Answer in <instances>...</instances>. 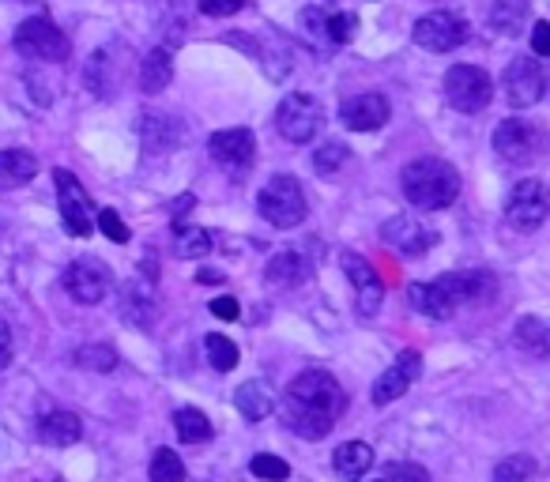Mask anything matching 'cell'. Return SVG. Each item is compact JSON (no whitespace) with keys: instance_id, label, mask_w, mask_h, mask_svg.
<instances>
[{"instance_id":"39","label":"cell","mask_w":550,"mask_h":482,"mask_svg":"<svg viewBox=\"0 0 550 482\" xmlns=\"http://www.w3.org/2000/svg\"><path fill=\"white\" fill-rule=\"evenodd\" d=\"M253 475L264 482H283L287 475H291V464L287 460H279V456H272V452H260V456H253Z\"/></svg>"},{"instance_id":"33","label":"cell","mask_w":550,"mask_h":482,"mask_svg":"<svg viewBox=\"0 0 550 482\" xmlns=\"http://www.w3.org/2000/svg\"><path fill=\"white\" fill-rule=\"evenodd\" d=\"M370 464H373V449L366 441H347V445H340L336 456H332V467H336L340 475H347V479H358L362 471H370Z\"/></svg>"},{"instance_id":"41","label":"cell","mask_w":550,"mask_h":482,"mask_svg":"<svg viewBox=\"0 0 550 482\" xmlns=\"http://www.w3.org/2000/svg\"><path fill=\"white\" fill-rule=\"evenodd\" d=\"M98 230H102V234H106L110 241H117V245H125V241L132 238V230L125 226V219H121L114 208L98 211Z\"/></svg>"},{"instance_id":"43","label":"cell","mask_w":550,"mask_h":482,"mask_svg":"<svg viewBox=\"0 0 550 482\" xmlns=\"http://www.w3.org/2000/svg\"><path fill=\"white\" fill-rule=\"evenodd\" d=\"M298 23L306 27L309 38H328V16H324L321 8H302Z\"/></svg>"},{"instance_id":"24","label":"cell","mask_w":550,"mask_h":482,"mask_svg":"<svg viewBox=\"0 0 550 482\" xmlns=\"http://www.w3.org/2000/svg\"><path fill=\"white\" fill-rule=\"evenodd\" d=\"M38 174V159L23 147H8L0 151V193H12L19 185H27Z\"/></svg>"},{"instance_id":"3","label":"cell","mask_w":550,"mask_h":482,"mask_svg":"<svg viewBox=\"0 0 550 482\" xmlns=\"http://www.w3.org/2000/svg\"><path fill=\"white\" fill-rule=\"evenodd\" d=\"M19 57L27 61H42V65H53V61H65L72 53V42L65 38V31L46 16H34L27 23L16 27V38H12Z\"/></svg>"},{"instance_id":"42","label":"cell","mask_w":550,"mask_h":482,"mask_svg":"<svg viewBox=\"0 0 550 482\" xmlns=\"http://www.w3.org/2000/svg\"><path fill=\"white\" fill-rule=\"evenodd\" d=\"M355 27H358V16L355 12H343V16H328V42H351L355 38Z\"/></svg>"},{"instance_id":"46","label":"cell","mask_w":550,"mask_h":482,"mask_svg":"<svg viewBox=\"0 0 550 482\" xmlns=\"http://www.w3.org/2000/svg\"><path fill=\"white\" fill-rule=\"evenodd\" d=\"M211 313H215L219 321H238V313H242V309H238V298L223 294V298H215V302H211Z\"/></svg>"},{"instance_id":"23","label":"cell","mask_w":550,"mask_h":482,"mask_svg":"<svg viewBox=\"0 0 550 482\" xmlns=\"http://www.w3.org/2000/svg\"><path fill=\"white\" fill-rule=\"evenodd\" d=\"M407 302H411V309H415L419 317H426V321H449V317H456L453 302L437 290V283H411V287H407Z\"/></svg>"},{"instance_id":"12","label":"cell","mask_w":550,"mask_h":482,"mask_svg":"<svg viewBox=\"0 0 550 482\" xmlns=\"http://www.w3.org/2000/svg\"><path fill=\"white\" fill-rule=\"evenodd\" d=\"M502 91H505V102L513 106V110H528L535 106L543 91H547V80H543V68L539 61L532 57H517V61H509L502 76Z\"/></svg>"},{"instance_id":"45","label":"cell","mask_w":550,"mask_h":482,"mask_svg":"<svg viewBox=\"0 0 550 482\" xmlns=\"http://www.w3.org/2000/svg\"><path fill=\"white\" fill-rule=\"evenodd\" d=\"M12 354H16V343H12V328H8V321L0 317V370H8V366H12Z\"/></svg>"},{"instance_id":"11","label":"cell","mask_w":550,"mask_h":482,"mask_svg":"<svg viewBox=\"0 0 550 482\" xmlns=\"http://www.w3.org/2000/svg\"><path fill=\"white\" fill-rule=\"evenodd\" d=\"M110 287H114V275L95 257H80L65 268V290L80 306H98L110 294Z\"/></svg>"},{"instance_id":"9","label":"cell","mask_w":550,"mask_h":482,"mask_svg":"<svg viewBox=\"0 0 550 482\" xmlns=\"http://www.w3.org/2000/svg\"><path fill=\"white\" fill-rule=\"evenodd\" d=\"M411 38L426 53H453L468 42V19H460L456 12H426L415 23Z\"/></svg>"},{"instance_id":"19","label":"cell","mask_w":550,"mask_h":482,"mask_svg":"<svg viewBox=\"0 0 550 482\" xmlns=\"http://www.w3.org/2000/svg\"><path fill=\"white\" fill-rule=\"evenodd\" d=\"M389 98L385 95H355L340 106V121L351 132H373L389 121Z\"/></svg>"},{"instance_id":"47","label":"cell","mask_w":550,"mask_h":482,"mask_svg":"<svg viewBox=\"0 0 550 482\" xmlns=\"http://www.w3.org/2000/svg\"><path fill=\"white\" fill-rule=\"evenodd\" d=\"M532 53L535 57H550V23H535L532 27Z\"/></svg>"},{"instance_id":"40","label":"cell","mask_w":550,"mask_h":482,"mask_svg":"<svg viewBox=\"0 0 550 482\" xmlns=\"http://www.w3.org/2000/svg\"><path fill=\"white\" fill-rule=\"evenodd\" d=\"M381 482H430V471L422 464H411V460H396L381 471Z\"/></svg>"},{"instance_id":"1","label":"cell","mask_w":550,"mask_h":482,"mask_svg":"<svg viewBox=\"0 0 550 482\" xmlns=\"http://www.w3.org/2000/svg\"><path fill=\"white\" fill-rule=\"evenodd\" d=\"M404 196L419 211H441L460 196V174L445 159H415L400 174Z\"/></svg>"},{"instance_id":"38","label":"cell","mask_w":550,"mask_h":482,"mask_svg":"<svg viewBox=\"0 0 550 482\" xmlns=\"http://www.w3.org/2000/svg\"><path fill=\"white\" fill-rule=\"evenodd\" d=\"M347 159H351V151H347L343 144H336V140H328L321 151H313V170L328 177V174H336Z\"/></svg>"},{"instance_id":"6","label":"cell","mask_w":550,"mask_h":482,"mask_svg":"<svg viewBox=\"0 0 550 482\" xmlns=\"http://www.w3.org/2000/svg\"><path fill=\"white\" fill-rule=\"evenodd\" d=\"M324 125V110L313 95H287L275 110V129L283 132V140L291 144H309Z\"/></svg>"},{"instance_id":"18","label":"cell","mask_w":550,"mask_h":482,"mask_svg":"<svg viewBox=\"0 0 550 482\" xmlns=\"http://www.w3.org/2000/svg\"><path fill=\"white\" fill-rule=\"evenodd\" d=\"M208 151L219 166L245 170V166H253V159H257V140H253L249 129H223L208 140Z\"/></svg>"},{"instance_id":"22","label":"cell","mask_w":550,"mask_h":482,"mask_svg":"<svg viewBox=\"0 0 550 482\" xmlns=\"http://www.w3.org/2000/svg\"><path fill=\"white\" fill-rule=\"evenodd\" d=\"M283 418H287V430L306 437V441H321V437H328L332 426H336V418L321 415V411H309V407H298V403L291 400H283Z\"/></svg>"},{"instance_id":"34","label":"cell","mask_w":550,"mask_h":482,"mask_svg":"<svg viewBox=\"0 0 550 482\" xmlns=\"http://www.w3.org/2000/svg\"><path fill=\"white\" fill-rule=\"evenodd\" d=\"M532 475H535V460L524 456V452H517V456H505L502 464H494L490 482H528Z\"/></svg>"},{"instance_id":"20","label":"cell","mask_w":550,"mask_h":482,"mask_svg":"<svg viewBox=\"0 0 550 482\" xmlns=\"http://www.w3.org/2000/svg\"><path fill=\"white\" fill-rule=\"evenodd\" d=\"M140 144L147 155H170L181 144V121L170 113H144L140 117Z\"/></svg>"},{"instance_id":"32","label":"cell","mask_w":550,"mask_h":482,"mask_svg":"<svg viewBox=\"0 0 550 482\" xmlns=\"http://www.w3.org/2000/svg\"><path fill=\"white\" fill-rule=\"evenodd\" d=\"M174 430H178V437L185 441V445H204V441H211V422L204 411H196V407H178L174 411Z\"/></svg>"},{"instance_id":"2","label":"cell","mask_w":550,"mask_h":482,"mask_svg":"<svg viewBox=\"0 0 550 482\" xmlns=\"http://www.w3.org/2000/svg\"><path fill=\"white\" fill-rule=\"evenodd\" d=\"M257 211L264 215V223L279 226V230H291V226L306 223V193L298 185V177L291 174H275L268 177V185L257 196Z\"/></svg>"},{"instance_id":"13","label":"cell","mask_w":550,"mask_h":482,"mask_svg":"<svg viewBox=\"0 0 550 482\" xmlns=\"http://www.w3.org/2000/svg\"><path fill=\"white\" fill-rule=\"evenodd\" d=\"M381 241L404 257H422L426 249L437 245V230H430L419 215H392L389 223L381 226Z\"/></svg>"},{"instance_id":"15","label":"cell","mask_w":550,"mask_h":482,"mask_svg":"<svg viewBox=\"0 0 550 482\" xmlns=\"http://www.w3.org/2000/svg\"><path fill=\"white\" fill-rule=\"evenodd\" d=\"M155 313H159V294H155V272L136 275L121 287V317L132 328H151L155 324Z\"/></svg>"},{"instance_id":"16","label":"cell","mask_w":550,"mask_h":482,"mask_svg":"<svg viewBox=\"0 0 550 482\" xmlns=\"http://www.w3.org/2000/svg\"><path fill=\"white\" fill-rule=\"evenodd\" d=\"M340 268L343 275L351 279V287H355V302H358V317L362 321H370L373 313L381 309V298H385V287H381V279L377 272L370 268V260H362L358 253H343L340 257Z\"/></svg>"},{"instance_id":"35","label":"cell","mask_w":550,"mask_h":482,"mask_svg":"<svg viewBox=\"0 0 550 482\" xmlns=\"http://www.w3.org/2000/svg\"><path fill=\"white\" fill-rule=\"evenodd\" d=\"M204 351H208V362L219 373H230L234 366H238V343L227 336H219V332L204 339Z\"/></svg>"},{"instance_id":"44","label":"cell","mask_w":550,"mask_h":482,"mask_svg":"<svg viewBox=\"0 0 550 482\" xmlns=\"http://www.w3.org/2000/svg\"><path fill=\"white\" fill-rule=\"evenodd\" d=\"M245 8V0H200V12L211 19H223V16H238Z\"/></svg>"},{"instance_id":"25","label":"cell","mask_w":550,"mask_h":482,"mask_svg":"<svg viewBox=\"0 0 550 482\" xmlns=\"http://www.w3.org/2000/svg\"><path fill=\"white\" fill-rule=\"evenodd\" d=\"M174 80V53L166 46L151 49L144 61H140V91L144 95H159Z\"/></svg>"},{"instance_id":"7","label":"cell","mask_w":550,"mask_h":482,"mask_svg":"<svg viewBox=\"0 0 550 482\" xmlns=\"http://www.w3.org/2000/svg\"><path fill=\"white\" fill-rule=\"evenodd\" d=\"M445 98L460 113H479L494 98V80L479 65H453L445 72Z\"/></svg>"},{"instance_id":"14","label":"cell","mask_w":550,"mask_h":482,"mask_svg":"<svg viewBox=\"0 0 550 482\" xmlns=\"http://www.w3.org/2000/svg\"><path fill=\"white\" fill-rule=\"evenodd\" d=\"M437 290L453 302V309L460 306H471V302H483V298H490L494 290H498V279L490 272H483V268H468V272H445L434 279Z\"/></svg>"},{"instance_id":"27","label":"cell","mask_w":550,"mask_h":482,"mask_svg":"<svg viewBox=\"0 0 550 482\" xmlns=\"http://www.w3.org/2000/svg\"><path fill=\"white\" fill-rule=\"evenodd\" d=\"M275 392L268 381H245L238 392H234V407L242 411V418L249 422H260V418H268L275 411Z\"/></svg>"},{"instance_id":"30","label":"cell","mask_w":550,"mask_h":482,"mask_svg":"<svg viewBox=\"0 0 550 482\" xmlns=\"http://www.w3.org/2000/svg\"><path fill=\"white\" fill-rule=\"evenodd\" d=\"M117 80H121V72H114V61H110V49H98L95 57L87 61V72H83V83L91 87V95L110 98V95H114Z\"/></svg>"},{"instance_id":"21","label":"cell","mask_w":550,"mask_h":482,"mask_svg":"<svg viewBox=\"0 0 550 482\" xmlns=\"http://www.w3.org/2000/svg\"><path fill=\"white\" fill-rule=\"evenodd\" d=\"M309 272H313V264H309V257L302 249H283V253H275V257L268 260V268H264L272 287H298V283L309 279Z\"/></svg>"},{"instance_id":"31","label":"cell","mask_w":550,"mask_h":482,"mask_svg":"<svg viewBox=\"0 0 550 482\" xmlns=\"http://www.w3.org/2000/svg\"><path fill=\"white\" fill-rule=\"evenodd\" d=\"M215 249V241L204 226H174V257L178 260H200Z\"/></svg>"},{"instance_id":"10","label":"cell","mask_w":550,"mask_h":482,"mask_svg":"<svg viewBox=\"0 0 550 482\" xmlns=\"http://www.w3.org/2000/svg\"><path fill=\"white\" fill-rule=\"evenodd\" d=\"M494 151L502 155L509 166H528V162L539 159L543 151V132L535 129L532 121H520V117H509L494 129Z\"/></svg>"},{"instance_id":"28","label":"cell","mask_w":550,"mask_h":482,"mask_svg":"<svg viewBox=\"0 0 550 482\" xmlns=\"http://www.w3.org/2000/svg\"><path fill=\"white\" fill-rule=\"evenodd\" d=\"M513 343H517V351L532 354V358H550V321L547 317H520L513 324Z\"/></svg>"},{"instance_id":"17","label":"cell","mask_w":550,"mask_h":482,"mask_svg":"<svg viewBox=\"0 0 550 482\" xmlns=\"http://www.w3.org/2000/svg\"><path fill=\"white\" fill-rule=\"evenodd\" d=\"M419 373H422V354L419 351H404L396 362H392L389 370L373 381L370 400L377 403V407H389L392 400H400L407 388L419 381Z\"/></svg>"},{"instance_id":"48","label":"cell","mask_w":550,"mask_h":482,"mask_svg":"<svg viewBox=\"0 0 550 482\" xmlns=\"http://www.w3.org/2000/svg\"><path fill=\"white\" fill-rule=\"evenodd\" d=\"M219 279H223L219 272H200V283H219Z\"/></svg>"},{"instance_id":"36","label":"cell","mask_w":550,"mask_h":482,"mask_svg":"<svg viewBox=\"0 0 550 482\" xmlns=\"http://www.w3.org/2000/svg\"><path fill=\"white\" fill-rule=\"evenodd\" d=\"M76 366L95 370V373H110V370H117V351L114 347H106V343H87V347L76 351Z\"/></svg>"},{"instance_id":"4","label":"cell","mask_w":550,"mask_h":482,"mask_svg":"<svg viewBox=\"0 0 550 482\" xmlns=\"http://www.w3.org/2000/svg\"><path fill=\"white\" fill-rule=\"evenodd\" d=\"M283 400L298 403V407H309V411H321V415H328V418H340V411L347 407V396H343L340 381L324 370L298 373Z\"/></svg>"},{"instance_id":"8","label":"cell","mask_w":550,"mask_h":482,"mask_svg":"<svg viewBox=\"0 0 550 482\" xmlns=\"http://www.w3.org/2000/svg\"><path fill=\"white\" fill-rule=\"evenodd\" d=\"M53 185H57V204H61V219L72 238H87L95 230V208L91 196L83 189L72 170H53Z\"/></svg>"},{"instance_id":"26","label":"cell","mask_w":550,"mask_h":482,"mask_svg":"<svg viewBox=\"0 0 550 482\" xmlns=\"http://www.w3.org/2000/svg\"><path fill=\"white\" fill-rule=\"evenodd\" d=\"M38 437H42L46 445L68 449V445H76L83 437V422L80 415H72V411H49V415L38 422Z\"/></svg>"},{"instance_id":"37","label":"cell","mask_w":550,"mask_h":482,"mask_svg":"<svg viewBox=\"0 0 550 482\" xmlns=\"http://www.w3.org/2000/svg\"><path fill=\"white\" fill-rule=\"evenodd\" d=\"M151 482H185V464L174 449H159L151 456Z\"/></svg>"},{"instance_id":"29","label":"cell","mask_w":550,"mask_h":482,"mask_svg":"<svg viewBox=\"0 0 550 482\" xmlns=\"http://www.w3.org/2000/svg\"><path fill=\"white\" fill-rule=\"evenodd\" d=\"M532 16V0H494L490 8V27L505 38H517L524 34V23Z\"/></svg>"},{"instance_id":"5","label":"cell","mask_w":550,"mask_h":482,"mask_svg":"<svg viewBox=\"0 0 550 482\" xmlns=\"http://www.w3.org/2000/svg\"><path fill=\"white\" fill-rule=\"evenodd\" d=\"M550 219V189L543 181H517L513 193L505 200V223L513 226L517 234H532Z\"/></svg>"}]
</instances>
